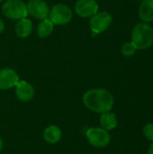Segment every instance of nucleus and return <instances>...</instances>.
Masks as SVG:
<instances>
[{
    "label": "nucleus",
    "instance_id": "39448f33",
    "mask_svg": "<svg viewBox=\"0 0 153 154\" xmlns=\"http://www.w3.org/2000/svg\"><path fill=\"white\" fill-rule=\"evenodd\" d=\"M72 10L64 4H57L52 6L49 13V19L58 25H63L69 23L72 19Z\"/></svg>",
    "mask_w": 153,
    "mask_h": 154
},
{
    "label": "nucleus",
    "instance_id": "a211bd4d",
    "mask_svg": "<svg viewBox=\"0 0 153 154\" xmlns=\"http://www.w3.org/2000/svg\"><path fill=\"white\" fill-rule=\"evenodd\" d=\"M4 29H5V23H4L3 20L0 18V32H2L4 31Z\"/></svg>",
    "mask_w": 153,
    "mask_h": 154
},
{
    "label": "nucleus",
    "instance_id": "aec40b11",
    "mask_svg": "<svg viewBox=\"0 0 153 154\" xmlns=\"http://www.w3.org/2000/svg\"><path fill=\"white\" fill-rule=\"evenodd\" d=\"M2 149H3V140L0 138V152H1Z\"/></svg>",
    "mask_w": 153,
    "mask_h": 154
},
{
    "label": "nucleus",
    "instance_id": "4468645a",
    "mask_svg": "<svg viewBox=\"0 0 153 154\" xmlns=\"http://www.w3.org/2000/svg\"><path fill=\"white\" fill-rule=\"evenodd\" d=\"M99 123H100V125L103 129H105L106 131H110V130H113L116 127L117 118L114 113L108 111V112L101 114Z\"/></svg>",
    "mask_w": 153,
    "mask_h": 154
},
{
    "label": "nucleus",
    "instance_id": "7ed1b4c3",
    "mask_svg": "<svg viewBox=\"0 0 153 154\" xmlns=\"http://www.w3.org/2000/svg\"><path fill=\"white\" fill-rule=\"evenodd\" d=\"M2 12L13 20H20L28 14L26 5L22 0H6L2 6Z\"/></svg>",
    "mask_w": 153,
    "mask_h": 154
},
{
    "label": "nucleus",
    "instance_id": "412c9836",
    "mask_svg": "<svg viewBox=\"0 0 153 154\" xmlns=\"http://www.w3.org/2000/svg\"><path fill=\"white\" fill-rule=\"evenodd\" d=\"M134 1H141V0H134Z\"/></svg>",
    "mask_w": 153,
    "mask_h": 154
},
{
    "label": "nucleus",
    "instance_id": "f8f14e48",
    "mask_svg": "<svg viewBox=\"0 0 153 154\" xmlns=\"http://www.w3.org/2000/svg\"><path fill=\"white\" fill-rule=\"evenodd\" d=\"M139 17L144 23L153 21V0H142L139 6Z\"/></svg>",
    "mask_w": 153,
    "mask_h": 154
},
{
    "label": "nucleus",
    "instance_id": "dca6fc26",
    "mask_svg": "<svg viewBox=\"0 0 153 154\" xmlns=\"http://www.w3.org/2000/svg\"><path fill=\"white\" fill-rule=\"evenodd\" d=\"M136 51H137V48L132 42H124L121 47L122 54L125 57H131V56L134 55Z\"/></svg>",
    "mask_w": 153,
    "mask_h": 154
},
{
    "label": "nucleus",
    "instance_id": "20e7f679",
    "mask_svg": "<svg viewBox=\"0 0 153 154\" xmlns=\"http://www.w3.org/2000/svg\"><path fill=\"white\" fill-rule=\"evenodd\" d=\"M88 143L96 148H104L110 143L111 135L102 127H91L86 132Z\"/></svg>",
    "mask_w": 153,
    "mask_h": 154
},
{
    "label": "nucleus",
    "instance_id": "0eeeda50",
    "mask_svg": "<svg viewBox=\"0 0 153 154\" xmlns=\"http://www.w3.org/2000/svg\"><path fill=\"white\" fill-rule=\"evenodd\" d=\"M26 8L27 13L36 19L43 20L49 16L50 8L44 0H29Z\"/></svg>",
    "mask_w": 153,
    "mask_h": 154
},
{
    "label": "nucleus",
    "instance_id": "9b49d317",
    "mask_svg": "<svg viewBox=\"0 0 153 154\" xmlns=\"http://www.w3.org/2000/svg\"><path fill=\"white\" fill-rule=\"evenodd\" d=\"M32 31V23L30 19L26 17L18 20L14 27L15 34L20 38L28 37L31 34Z\"/></svg>",
    "mask_w": 153,
    "mask_h": 154
},
{
    "label": "nucleus",
    "instance_id": "4be33fe9",
    "mask_svg": "<svg viewBox=\"0 0 153 154\" xmlns=\"http://www.w3.org/2000/svg\"><path fill=\"white\" fill-rule=\"evenodd\" d=\"M1 1H3V0H0V2H1Z\"/></svg>",
    "mask_w": 153,
    "mask_h": 154
},
{
    "label": "nucleus",
    "instance_id": "6ab92c4d",
    "mask_svg": "<svg viewBox=\"0 0 153 154\" xmlns=\"http://www.w3.org/2000/svg\"><path fill=\"white\" fill-rule=\"evenodd\" d=\"M148 154H153V142H152V143L151 144V146H150L149 150H148Z\"/></svg>",
    "mask_w": 153,
    "mask_h": 154
},
{
    "label": "nucleus",
    "instance_id": "9d476101",
    "mask_svg": "<svg viewBox=\"0 0 153 154\" xmlns=\"http://www.w3.org/2000/svg\"><path fill=\"white\" fill-rule=\"evenodd\" d=\"M15 95L19 100L27 102L34 97V88L29 82L25 80H19L15 86Z\"/></svg>",
    "mask_w": 153,
    "mask_h": 154
},
{
    "label": "nucleus",
    "instance_id": "f03ea898",
    "mask_svg": "<svg viewBox=\"0 0 153 154\" xmlns=\"http://www.w3.org/2000/svg\"><path fill=\"white\" fill-rule=\"evenodd\" d=\"M132 42L137 50H145L153 44V28L148 23H137L132 31Z\"/></svg>",
    "mask_w": 153,
    "mask_h": 154
},
{
    "label": "nucleus",
    "instance_id": "1a4fd4ad",
    "mask_svg": "<svg viewBox=\"0 0 153 154\" xmlns=\"http://www.w3.org/2000/svg\"><path fill=\"white\" fill-rule=\"evenodd\" d=\"M19 76L10 68L0 69V90H5L16 86L19 82Z\"/></svg>",
    "mask_w": 153,
    "mask_h": 154
},
{
    "label": "nucleus",
    "instance_id": "f3484780",
    "mask_svg": "<svg viewBox=\"0 0 153 154\" xmlns=\"http://www.w3.org/2000/svg\"><path fill=\"white\" fill-rule=\"evenodd\" d=\"M143 134L145 135V137L149 140L153 142V124H147L144 127H143Z\"/></svg>",
    "mask_w": 153,
    "mask_h": 154
},
{
    "label": "nucleus",
    "instance_id": "6e6552de",
    "mask_svg": "<svg viewBox=\"0 0 153 154\" xmlns=\"http://www.w3.org/2000/svg\"><path fill=\"white\" fill-rule=\"evenodd\" d=\"M98 4L96 0H78L75 12L81 17H91L98 12Z\"/></svg>",
    "mask_w": 153,
    "mask_h": 154
},
{
    "label": "nucleus",
    "instance_id": "f257e3e1",
    "mask_svg": "<svg viewBox=\"0 0 153 154\" xmlns=\"http://www.w3.org/2000/svg\"><path fill=\"white\" fill-rule=\"evenodd\" d=\"M82 100L87 109L98 114L110 111L115 103L113 95L105 88H92L87 90L83 95Z\"/></svg>",
    "mask_w": 153,
    "mask_h": 154
},
{
    "label": "nucleus",
    "instance_id": "2eb2a0df",
    "mask_svg": "<svg viewBox=\"0 0 153 154\" xmlns=\"http://www.w3.org/2000/svg\"><path fill=\"white\" fill-rule=\"evenodd\" d=\"M54 23L49 19L45 18L41 20V22L38 24L37 27V34L41 38H46L48 37L53 31Z\"/></svg>",
    "mask_w": 153,
    "mask_h": 154
},
{
    "label": "nucleus",
    "instance_id": "ddd939ff",
    "mask_svg": "<svg viewBox=\"0 0 153 154\" xmlns=\"http://www.w3.org/2000/svg\"><path fill=\"white\" fill-rule=\"evenodd\" d=\"M44 141L50 144H55L60 141L61 138V130L54 125H51L45 128L43 132Z\"/></svg>",
    "mask_w": 153,
    "mask_h": 154
},
{
    "label": "nucleus",
    "instance_id": "423d86ee",
    "mask_svg": "<svg viewBox=\"0 0 153 154\" xmlns=\"http://www.w3.org/2000/svg\"><path fill=\"white\" fill-rule=\"evenodd\" d=\"M112 23V16L107 12H97L91 16L89 21L90 28L94 34H98L105 32Z\"/></svg>",
    "mask_w": 153,
    "mask_h": 154
}]
</instances>
